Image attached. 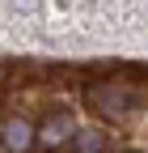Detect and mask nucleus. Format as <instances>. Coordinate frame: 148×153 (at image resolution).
<instances>
[{
  "instance_id": "1",
  "label": "nucleus",
  "mask_w": 148,
  "mask_h": 153,
  "mask_svg": "<svg viewBox=\"0 0 148 153\" xmlns=\"http://www.w3.org/2000/svg\"><path fill=\"white\" fill-rule=\"evenodd\" d=\"M85 102L102 119H123V115H131L148 102V85H136L127 76H102V81L85 85Z\"/></svg>"
},
{
  "instance_id": "2",
  "label": "nucleus",
  "mask_w": 148,
  "mask_h": 153,
  "mask_svg": "<svg viewBox=\"0 0 148 153\" xmlns=\"http://www.w3.org/2000/svg\"><path fill=\"white\" fill-rule=\"evenodd\" d=\"M38 149V128L26 115H4L0 119V153H34Z\"/></svg>"
},
{
  "instance_id": "3",
  "label": "nucleus",
  "mask_w": 148,
  "mask_h": 153,
  "mask_svg": "<svg viewBox=\"0 0 148 153\" xmlns=\"http://www.w3.org/2000/svg\"><path fill=\"white\" fill-rule=\"evenodd\" d=\"M72 132H76V119H72L68 111L47 115V119L38 123V149H42V153H59V149H68Z\"/></svg>"
},
{
  "instance_id": "4",
  "label": "nucleus",
  "mask_w": 148,
  "mask_h": 153,
  "mask_svg": "<svg viewBox=\"0 0 148 153\" xmlns=\"http://www.w3.org/2000/svg\"><path fill=\"white\" fill-rule=\"evenodd\" d=\"M68 153H106V136H102V132H93V128H89V132H72V140H68Z\"/></svg>"
},
{
  "instance_id": "5",
  "label": "nucleus",
  "mask_w": 148,
  "mask_h": 153,
  "mask_svg": "<svg viewBox=\"0 0 148 153\" xmlns=\"http://www.w3.org/2000/svg\"><path fill=\"white\" fill-rule=\"evenodd\" d=\"M123 153H136V149H123Z\"/></svg>"
}]
</instances>
